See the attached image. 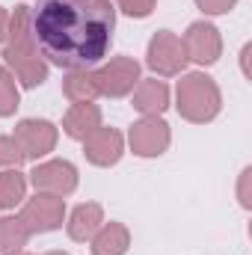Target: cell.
I'll use <instances>...</instances> for the list:
<instances>
[{
    "label": "cell",
    "instance_id": "cb8c5ba5",
    "mask_svg": "<svg viewBox=\"0 0 252 255\" xmlns=\"http://www.w3.org/2000/svg\"><path fill=\"white\" fill-rule=\"evenodd\" d=\"M6 30H9V12L0 6V42H6Z\"/></svg>",
    "mask_w": 252,
    "mask_h": 255
},
{
    "label": "cell",
    "instance_id": "5b68a950",
    "mask_svg": "<svg viewBox=\"0 0 252 255\" xmlns=\"http://www.w3.org/2000/svg\"><path fill=\"white\" fill-rule=\"evenodd\" d=\"M92 80H95L98 95H104V98H125L142 80L139 77V63L133 57H113L98 71H92Z\"/></svg>",
    "mask_w": 252,
    "mask_h": 255
},
{
    "label": "cell",
    "instance_id": "7c38bea8",
    "mask_svg": "<svg viewBox=\"0 0 252 255\" xmlns=\"http://www.w3.org/2000/svg\"><path fill=\"white\" fill-rule=\"evenodd\" d=\"M169 86L166 80L160 77H148V80H139L130 92V107L142 116H163V110L169 107Z\"/></svg>",
    "mask_w": 252,
    "mask_h": 255
},
{
    "label": "cell",
    "instance_id": "9c48e42d",
    "mask_svg": "<svg viewBox=\"0 0 252 255\" xmlns=\"http://www.w3.org/2000/svg\"><path fill=\"white\" fill-rule=\"evenodd\" d=\"M15 142L24 151V160H39L45 154H51L57 148L60 139V128L48 119H21L15 125Z\"/></svg>",
    "mask_w": 252,
    "mask_h": 255
},
{
    "label": "cell",
    "instance_id": "8fae6325",
    "mask_svg": "<svg viewBox=\"0 0 252 255\" xmlns=\"http://www.w3.org/2000/svg\"><path fill=\"white\" fill-rule=\"evenodd\" d=\"M83 154L92 166H113L125 154V136L116 128H98L83 139Z\"/></svg>",
    "mask_w": 252,
    "mask_h": 255
},
{
    "label": "cell",
    "instance_id": "ac0fdd59",
    "mask_svg": "<svg viewBox=\"0 0 252 255\" xmlns=\"http://www.w3.org/2000/svg\"><path fill=\"white\" fill-rule=\"evenodd\" d=\"M27 241H30V232L18 217H0V253L21 250Z\"/></svg>",
    "mask_w": 252,
    "mask_h": 255
},
{
    "label": "cell",
    "instance_id": "52a82bcc",
    "mask_svg": "<svg viewBox=\"0 0 252 255\" xmlns=\"http://www.w3.org/2000/svg\"><path fill=\"white\" fill-rule=\"evenodd\" d=\"M172 142V130L163 116H142L127 130V145L136 157H160Z\"/></svg>",
    "mask_w": 252,
    "mask_h": 255
},
{
    "label": "cell",
    "instance_id": "484cf974",
    "mask_svg": "<svg viewBox=\"0 0 252 255\" xmlns=\"http://www.w3.org/2000/svg\"><path fill=\"white\" fill-rule=\"evenodd\" d=\"M42 255H68V253H63V250H51V253H42Z\"/></svg>",
    "mask_w": 252,
    "mask_h": 255
},
{
    "label": "cell",
    "instance_id": "ffe728a7",
    "mask_svg": "<svg viewBox=\"0 0 252 255\" xmlns=\"http://www.w3.org/2000/svg\"><path fill=\"white\" fill-rule=\"evenodd\" d=\"M24 163V151H21V145L15 142V136H0V166H6V169H18Z\"/></svg>",
    "mask_w": 252,
    "mask_h": 255
},
{
    "label": "cell",
    "instance_id": "d4e9b609",
    "mask_svg": "<svg viewBox=\"0 0 252 255\" xmlns=\"http://www.w3.org/2000/svg\"><path fill=\"white\" fill-rule=\"evenodd\" d=\"M3 255H30V253H24V250H12V253H3Z\"/></svg>",
    "mask_w": 252,
    "mask_h": 255
},
{
    "label": "cell",
    "instance_id": "5bb4252c",
    "mask_svg": "<svg viewBox=\"0 0 252 255\" xmlns=\"http://www.w3.org/2000/svg\"><path fill=\"white\" fill-rule=\"evenodd\" d=\"M101 128V107L92 104V101H80V104H71L68 113L63 116V130L65 136L71 139H86L92 130Z\"/></svg>",
    "mask_w": 252,
    "mask_h": 255
},
{
    "label": "cell",
    "instance_id": "30bf717a",
    "mask_svg": "<svg viewBox=\"0 0 252 255\" xmlns=\"http://www.w3.org/2000/svg\"><path fill=\"white\" fill-rule=\"evenodd\" d=\"M30 184L36 193H51V196H71L77 190V166L71 160H45L36 163L30 172Z\"/></svg>",
    "mask_w": 252,
    "mask_h": 255
},
{
    "label": "cell",
    "instance_id": "e0dca14e",
    "mask_svg": "<svg viewBox=\"0 0 252 255\" xmlns=\"http://www.w3.org/2000/svg\"><path fill=\"white\" fill-rule=\"evenodd\" d=\"M63 95L71 101V104L95 101V98H98V89H95L92 71H68L65 80H63Z\"/></svg>",
    "mask_w": 252,
    "mask_h": 255
},
{
    "label": "cell",
    "instance_id": "8992f818",
    "mask_svg": "<svg viewBox=\"0 0 252 255\" xmlns=\"http://www.w3.org/2000/svg\"><path fill=\"white\" fill-rule=\"evenodd\" d=\"M18 220L24 223V229L30 235L57 232L65 220V199L63 196H51V193H36L30 202H24Z\"/></svg>",
    "mask_w": 252,
    "mask_h": 255
},
{
    "label": "cell",
    "instance_id": "2e32d148",
    "mask_svg": "<svg viewBox=\"0 0 252 255\" xmlns=\"http://www.w3.org/2000/svg\"><path fill=\"white\" fill-rule=\"evenodd\" d=\"M27 196V175L21 169H3L0 172V211H12Z\"/></svg>",
    "mask_w": 252,
    "mask_h": 255
},
{
    "label": "cell",
    "instance_id": "3957f363",
    "mask_svg": "<svg viewBox=\"0 0 252 255\" xmlns=\"http://www.w3.org/2000/svg\"><path fill=\"white\" fill-rule=\"evenodd\" d=\"M175 110L181 119L193 125H208L220 116L223 110V92L217 80L205 71H187L181 74L175 86Z\"/></svg>",
    "mask_w": 252,
    "mask_h": 255
},
{
    "label": "cell",
    "instance_id": "7a4b0ae2",
    "mask_svg": "<svg viewBox=\"0 0 252 255\" xmlns=\"http://www.w3.org/2000/svg\"><path fill=\"white\" fill-rule=\"evenodd\" d=\"M3 65L18 77L24 89H36L48 80V60L39 54L33 33H30V6L18 3L15 12L9 15V30H6V48H3Z\"/></svg>",
    "mask_w": 252,
    "mask_h": 255
},
{
    "label": "cell",
    "instance_id": "d6986e66",
    "mask_svg": "<svg viewBox=\"0 0 252 255\" xmlns=\"http://www.w3.org/2000/svg\"><path fill=\"white\" fill-rule=\"evenodd\" d=\"M21 104V92H18V83L12 77V71L0 63V119L12 116Z\"/></svg>",
    "mask_w": 252,
    "mask_h": 255
},
{
    "label": "cell",
    "instance_id": "9a60e30c",
    "mask_svg": "<svg viewBox=\"0 0 252 255\" xmlns=\"http://www.w3.org/2000/svg\"><path fill=\"white\" fill-rule=\"evenodd\" d=\"M89 244H92L89 247L92 255H125L130 247V232L125 223L110 220V223H101V229L92 235Z\"/></svg>",
    "mask_w": 252,
    "mask_h": 255
},
{
    "label": "cell",
    "instance_id": "4fadbf2b",
    "mask_svg": "<svg viewBox=\"0 0 252 255\" xmlns=\"http://www.w3.org/2000/svg\"><path fill=\"white\" fill-rule=\"evenodd\" d=\"M101 223H104V208H101L98 202H83V205H77V208L68 214L65 232H68L71 241L86 244V241H92V235L101 229Z\"/></svg>",
    "mask_w": 252,
    "mask_h": 255
},
{
    "label": "cell",
    "instance_id": "ba28073f",
    "mask_svg": "<svg viewBox=\"0 0 252 255\" xmlns=\"http://www.w3.org/2000/svg\"><path fill=\"white\" fill-rule=\"evenodd\" d=\"M181 45H184V54L190 63L202 65V68L214 65L223 57V36L211 21H193L187 33L181 36Z\"/></svg>",
    "mask_w": 252,
    "mask_h": 255
},
{
    "label": "cell",
    "instance_id": "603a6c76",
    "mask_svg": "<svg viewBox=\"0 0 252 255\" xmlns=\"http://www.w3.org/2000/svg\"><path fill=\"white\" fill-rule=\"evenodd\" d=\"M250 181H252V166H247L244 172H241V178H238V199H241V205L250 211L252 208V193H250Z\"/></svg>",
    "mask_w": 252,
    "mask_h": 255
},
{
    "label": "cell",
    "instance_id": "7402d4cb",
    "mask_svg": "<svg viewBox=\"0 0 252 255\" xmlns=\"http://www.w3.org/2000/svg\"><path fill=\"white\" fill-rule=\"evenodd\" d=\"M196 6L205 15H229L238 6V0H196Z\"/></svg>",
    "mask_w": 252,
    "mask_h": 255
},
{
    "label": "cell",
    "instance_id": "44dd1931",
    "mask_svg": "<svg viewBox=\"0 0 252 255\" xmlns=\"http://www.w3.org/2000/svg\"><path fill=\"white\" fill-rule=\"evenodd\" d=\"M116 3L130 18H148L154 12V6H157V0H116Z\"/></svg>",
    "mask_w": 252,
    "mask_h": 255
},
{
    "label": "cell",
    "instance_id": "6da1fadb",
    "mask_svg": "<svg viewBox=\"0 0 252 255\" xmlns=\"http://www.w3.org/2000/svg\"><path fill=\"white\" fill-rule=\"evenodd\" d=\"M116 6L110 0H39L30 33L39 54L65 71H89L113 45Z\"/></svg>",
    "mask_w": 252,
    "mask_h": 255
},
{
    "label": "cell",
    "instance_id": "277c9868",
    "mask_svg": "<svg viewBox=\"0 0 252 255\" xmlns=\"http://www.w3.org/2000/svg\"><path fill=\"white\" fill-rule=\"evenodd\" d=\"M145 65L157 74V77H178L184 74V68L190 65L181 36H175L172 30H157L148 42L145 51Z\"/></svg>",
    "mask_w": 252,
    "mask_h": 255
}]
</instances>
